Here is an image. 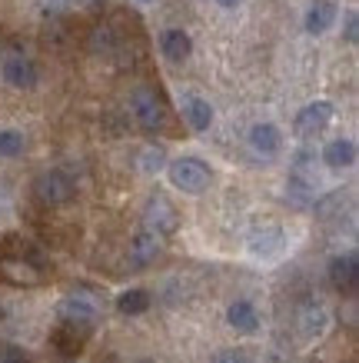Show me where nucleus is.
I'll return each mask as SVG.
<instances>
[{"label":"nucleus","instance_id":"ddd939ff","mask_svg":"<svg viewBox=\"0 0 359 363\" xmlns=\"http://www.w3.org/2000/svg\"><path fill=\"white\" fill-rule=\"evenodd\" d=\"M227 323L237 333H256V327H260V313H256V307H253L250 300H233V303L227 307Z\"/></svg>","mask_w":359,"mask_h":363},{"label":"nucleus","instance_id":"4468645a","mask_svg":"<svg viewBox=\"0 0 359 363\" xmlns=\"http://www.w3.org/2000/svg\"><path fill=\"white\" fill-rule=\"evenodd\" d=\"M336 0H313L309 4V11H306V30L309 33H326L329 27H333V21H336Z\"/></svg>","mask_w":359,"mask_h":363},{"label":"nucleus","instance_id":"6ab92c4d","mask_svg":"<svg viewBox=\"0 0 359 363\" xmlns=\"http://www.w3.org/2000/svg\"><path fill=\"white\" fill-rule=\"evenodd\" d=\"M27 140L21 130H0V157H21Z\"/></svg>","mask_w":359,"mask_h":363},{"label":"nucleus","instance_id":"20e7f679","mask_svg":"<svg viewBox=\"0 0 359 363\" xmlns=\"http://www.w3.org/2000/svg\"><path fill=\"white\" fill-rule=\"evenodd\" d=\"M130 111L147 133H164L166 130V107H164V100L156 97V90L137 87L130 94Z\"/></svg>","mask_w":359,"mask_h":363},{"label":"nucleus","instance_id":"dca6fc26","mask_svg":"<svg viewBox=\"0 0 359 363\" xmlns=\"http://www.w3.org/2000/svg\"><path fill=\"white\" fill-rule=\"evenodd\" d=\"M60 320L67 323H80V327H93L97 323V307L87 297H67L60 303Z\"/></svg>","mask_w":359,"mask_h":363},{"label":"nucleus","instance_id":"4be33fe9","mask_svg":"<svg viewBox=\"0 0 359 363\" xmlns=\"http://www.w3.org/2000/svg\"><path fill=\"white\" fill-rule=\"evenodd\" d=\"M346 40L349 44H356L359 40V17L356 13H346Z\"/></svg>","mask_w":359,"mask_h":363},{"label":"nucleus","instance_id":"9d476101","mask_svg":"<svg viewBox=\"0 0 359 363\" xmlns=\"http://www.w3.org/2000/svg\"><path fill=\"white\" fill-rule=\"evenodd\" d=\"M246 140H250L253 154L260 157H276L280 150H283V133H280V127L276 123H253L250 133H246Z\"/></svg>","mask_w":359,"mask_h":363},{"label":"nucleus","instance_id":"1a4fd4ad","mask_svg":"<svg viewBox=\"0 0 359 363\" xmlns=\"http://www.w3.org/2000/svg\"><path fill=\"white\" fill-rule=\"evenodd\" d=\"M176 223H180V217H176V210L170 200H164V197L150 200V207L143 213V227H147V230H153L156 237H170V233L176 230Z\"/></svg>","mask_w":359,"mask_h":363},{"label":"nucleus","instance_id":"412c9836","mask_svg":"<svg viewBox=\"0 0 359 363\" xmlns=\"http://www.w3.org/2000/svg\"><path fill=\"white\" fill-rule=\"evenodd\" d=\"M210 363H250V357H246L243 350H220Z\"/></svg>","mask_w":359,"mask_h":363},{"label":"nucleus","instance_id":"9b49d317","mask_svg":"<svg viewBox=\"0 0 359 363\" xmlns=\"http://www.w3.org/2000/svg\"><path fill=\"white\" fill-rule=\"evenodd\" d=\"M160 250H164V237H156L153 230L140 227L137 237L130 240V264L133 267H150L153 260L160 257Z\"/></svg>","mask_w":359,"mask_h":363},{"label":"nucleus","instance_id":"f3484780","mask_svg":"<svg viewBox=\"0 0 359 363\" xmlns=\"http://www.w3.org/2000/svg\"><path fill=\"white\" fill-rule=\"evenodd\" d=\"M183 121L193 127V130H210V123H213V107H210V100L203 97H183Z\"/></svg>","mask_w":359,"mask_h":363},{"label":"nucleus","instance_id":"b1692460","mask_svg":"<svg viewBox=\"0 0 359 363\" xmlns=\"http://www.w3.org/2000/svg\"><path fill=\"white\" fill-rule=\"evenodd\" d=\"M130 4H137V7H150V4H156V0H130Z\"/></svg>","mask_w":359,"mask_h":363},{"label":"nucleus","instance_id":"39448f33","mask_svg":"<svg viewBox=\"0 0 359 363\" xmlns=\"http://www.w3.org/2000/svg\"><path fill=\"white\" fill-rule=\"evenodd\" d=\"M0 77L4 84H11L13 90H33L40 80V70L27 54H7L0 64Z\"/></svg>","mask_w":359,"mask_h":363},{"label":"nucleus","instance_id":"f03ea898","mask_svg":"<svg viewBox=\"0 0 359 363\" xmlns=\"http://www.w3.org/2000/svg\"><path fill=\"white\" fill-rule=\"evenodd\" d=\"M166 174H170V184L176 190H183V194H203L210 187V180H213L210 164L200 160V157H176V160H170Z\"/></svg>","mask_w":359,"mask_h":363},{"label":"nucleus","instance_id":"f8f14e48","mask_svg":"<svg viewBox=\"0 0 359 363\" xmlns=\"http://www.w3.org/2000/svg\"><path fill=\"white\" fill-rule=\"evenodd\" d=\"M160 54H164L170 64H186L190 54H193L190 33L180 30V27H166V30L160 33Z\"/></svg>","mask_w":359,"mask_h":363},{"label":"nucleus","instance_id":"5701e85b","mask_svg":"<svg viewBox=\"0 0 359 363\" xmlns=\"http://www.w3.org/2000/svg\"><path fill=\"white\" fill-rule=\"evenodd\" d=\"M220 7H237V4H243V0H217Z\"/></svg>","mask_w":359,"mask_h":363},{"label":"nucleus","instance_id":"6e6552de","mask_svg":"<svg viewBox=\"0 0 359 363\" xmlns=\"http://www.w3.org/2000/svg\"><path fill=\"white\" fill-rule=\"evenodd\" d=\"M333 121V104L329 100H316V104H306L303 111L296 113V133L309 140V137H319V133L329 127Z\"/></svg>","mask_w":359,"mask_h":363},{"label":"nucleus","instance_id":"f257e3e1","mask_svg":"<svg viewBox=\"0 0 359 363\" xmlns=\"http://www.w3.org/2000/svg\"><path fill=\"white\" fill-rule=\"evenodd\" d=\"M47 277L44 253L21 237H7L0 250V280L11 286H37Z\"/></svg>","mask_w":359,"mask_h":363},{"label":"nucleus","instance_id":"2eb2a0df","mask_svg":"<svg viewBox=\"0 0 359 363\" xmlns=\"http://www.w3.org/2000/svg\"><path fill=\"white\" fill-rule=\"evenodd\" d=\"M323 164L329 170H346V167L356 164V143L349 137H339V140H329L326 150H323Z\"/></svg>","mask_w":359,"mask_h":363},{"label":"nucleus","instance_id":"7ed1b4c3","mask_svg":"<svg viewBox=\"0 0 359 363\" xmlns=\"http://www.w3.org/2000/svg\"><path fill=\"white\" fill-rule=\"evenodd\" d=\"M33 197L44 207H67L76 197V180L67 170H44L33 180Z\"/></svg>","mask_w":359,"mask_h":363},{"label":"nucleus","instance_id":"a211bd4d","mask_svg":"<svg viewBox=\"0 0 359 363\" xmlns=\"http://www.w3.org/2000/svg\"><path fill=\"white\" fill-rule=\"evenodd\" d=\"M117 310L123 317H137V313H147L150 310V294L140 290V286H133V290H123L117 297Z\"/></svg>","mask_w":359,"mask_h":363},{"label":"nucleus","instance_id":"aec40b11","mask_svg":"<svg viewBox=\"0 0 359 363\" xmlns=\"http://www.w3.org/2000/svg\"><path fill=\"white\" fill-rule=\"evenodd\" d=\"M0 363H33L21 347H11V343H0Z\"/></svg>","mask_w":359,"mask_h":363},{"label":"nucleus","instance_id":"423d86ee","mask_svg":"<svg viewBox=\"0 0 359 363\" xmlns=\"http://www.w3.org/2000/svg\"><path fill=\"white\" fill-rule=\"evenodd\" d=\"M329 284L336 286V294L343 297H353L359 286V257L353 250L349 253H336L329 260Z\"/></svg>","mask_w":359,"mask_h":363},{"label":"nucleus","instance_id":"0eeeda50","mask_svg":"<svg viewBox=\"0 0 359 363\" xmlns=\"http://www.w3.org/2000/svg\"><path fill=\"white\" fill-rule=\"evenodd\" d=\"M90 337H93V327H80V323L60 320L54 327V333H50V343H54V350L64 353V357H80Z\"/></svg>","mask_w":359,"mask_h":363}]
</instances>
